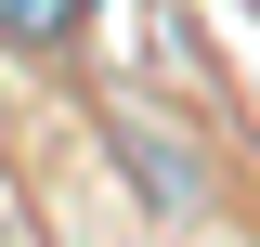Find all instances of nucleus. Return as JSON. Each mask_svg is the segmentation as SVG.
I'll list each match as a JSON object with an SVG mask.
<instances>
[{"label":"nucleus","mask_w":260,"mask_h":247,"mask_svg":"<svg viewBox=\"0 0 260 247\" xmlns=\"http://www.w3.org/2000/svg\"><path fill=\"white\" fill-rule=\"evenodd\" d=\"M117 156H130V195H143V208H169V221H182L195 195H208V182H195V156H182V143H143V130H117Z\"/></svg>","instance_id":"f257e3e1"},{"label":"nucleus","mask_w":260,"mask_h":247,"mask_svg":"<svg viewBox=\"0 0 260 247\" xmlns=\"http://www.w3.org/2000/svg\"><path fill=\"white\" fill-rule=\"evenodd\" d=\"M78 13H91V0H0V39H13V52H65Z\"/></svg>","instance_id":"f03ea898"}]
</instances>
